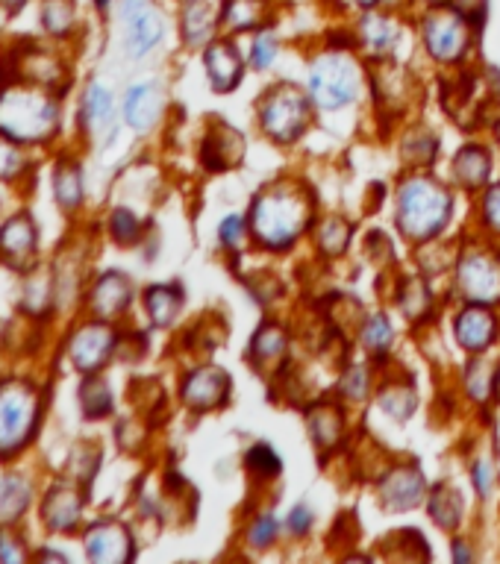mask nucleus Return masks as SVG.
<instances>
[{
    "label": "nucleus",
    "instance_id": "nucleus-1",
    "mask_svg": "<svg viewBox=\"0 0 500 564\" xmlns=\"http://www.w3.org/2000/svg\"><path fill=\"white\" fill-rule=\"evenodd\" d=\"M453 200L445 188L427 177L406 180L398 194V227L403 235L421 241L445 230Z\"/></svg>",
    "mask_w": 500,
    "mask_h": 564
},
{
    "label": "nucleus",
    "instance_id": "nucleus-34",
    "mask_svg": "<svg viewBox=\"0 0 500 564\" xmlns=\"http://www.w3.org/2000/svg\"><path fill=\"white\" fill-rule=\"evenodd\" d=\"M112 233H115V238H118L121 244L136 241V238H139V221L133 218V212L118 209V212L112 215Z\"/></svg>",
    "mask_w": 500,
    "mask_h": 564
},
{
    "label": "nucleus",
    "instance_id": "nucleus-37",
    "mask_svg": "<svg viewBox=\"0 0 500 564\" xmlns=\"http://www.w3.org/2000/svg\"><path fill=\"white\" fill-rule=\"evenodd\" d=\"M48 294H50V282L45 280V277L30 280L27 282V294H24V306H27L30 312H39V309L48 306Z\"/></svg>",
    "mask_w": 500,
    "mask_h": 564
},
{
    "label": "nucleus",
    "instance_id": "nucleus-31",
    "mask_svg": "<svg viewBox=\"0 0 500 564\" xmlns=\"http://www.w3.org/2000/svg\"><path fill=\"white\" fill-rule=\"evenodd\" d=\"M42 18H45V27L50 33H65L74 21V9H71L68 0H48Z\"/></svg>",
    "mask_w": 500,
    "mask_h": 564
},
{
    "label": "nucleus",
    "instance_id": "nucleus-20",
    "mask_svg": "<svg viewBox=\"0 0 500 564\" xmlns=\"http://www.w3.org/2000/svg\"><path fill=\"white\" fill-rule=\"evenodd\" d=\"M180 303H183L180 288H174V285H156V288H150L148 291L150 321H153L156 327H168V324L177 318Z\"/></svg>",
    "mask_w": 500,
    "mask_h": 564
},
{
    "label": "nucleus",
    "instance_id": "nucleus-4",
    "mask_svg": "<svg viewBox=\"0 0 500 564\" xmlns=\"http://www.w3.org/2000/svg\"><path fill=\"white\" fill-rule=\"evenodd\" d=\"M39 418V394L33 385L21 379H9L0 385V456H9L24 447L33 435Z\"/></svg>",
    "mask_w": 500,
    "mask_h": 564
},
{
    "label": "nucleus",
    "instance_id": "nucleus-44",
    "mask_svg": "<svg viewBox=\"0 0 500 564\" xmlns=\"http://www.w3.org/2000/svg\"><path fill=\"white\" fill-rule=\"evenodd\" d=\"M471 476H474V482H477V491L486 497V494H489V482H492V468H489V465H477Z\"/></svg>",
    "mask_w": 500,
    "mask_h": 564
},
{
    "label": "nucleus",
    "instance_id": "nucleus-15",
    "mask_svg": "<svg viewBox=\"0 0 500 564\" xmlns=\"http://www.w3.org/2000/svg\"><path fill=\"white\" fill-rule=\"evenodd\" d=\"M498 335V324L492 318L489 309H480V306H471L465 309L459 318H456V341L465 347V350H483L495 341Z\"/></svg>",
    "mask_w": 500,
    "mask_h": 564
},
{
    "label": "nucleus",
    "instance_id": "nucleus-38",
    "mask_svg": "<svg viewBox=\"0 0 500 564\" xmlns=\"http://www.w3.org/2000/svg\"><path fill=\"white\" fill-rule=\"evenodd\" d=\"M24 559H27V550H24L21 538L12 535V532H0V562L18 564Z\"/></svg>",
    "mask_w": 500,
    "mask_h": 564
},
{
    "label": "nucleus",
    "instance_id": "nucleus-33",
    "mask_svg": "<svg viewBox=\"0 0 500 564\" xmlns=\"http://www.w3.org/2000/svg\"><path fill=\"white\" fill-rule=\"evenodd\" d=\"M248 465L253 470H259V473L274 476V473L280 470V459H277V453H274L268 444H256V447L248 453Z\"/></svg>",
    "mask_w": 500,
    "mask_h": 564
},
{
    "label": "nucleus",
    "instance_id": "nucleus-45",
    "mask_svg": "<svg viewBox=\"0 0 500 564\" xmlns=\"http://www.w3.org/2000/svg\"><path fill=\"white\" fill-rule=\"evenodd\" d=\"M456 559H459V562H468V559H471V556H468V553H465V550H462V547H456Z\"/></svg>",
    "mask_w": 500,
    "mask_h": 564
},
{
    "label": "nucleus",
    "instance_id": "nucleus-3",
    "mask_svg": "<svg viewBox=\"0 0 500 564\" xmlns=\"http://www.w3.org/2000/svg\"><path fill=\"white\" fill-rule=\"evenodd\" d=\"M56 103L48 94L9 89L0 94V130L12 141H42L56 130Z\"/></svg>",
    "mask_w": 500,
    "mask_h": 564
},
{
    "label": "nucleus",
    "instance_id": "nucleus-41",
    "mask_svg": "<svg viewBox=\"0 0 500 564\" xmlns=\"http://www.w3.org/2000/svg\"><path fill=\"white\" fill-rule=\"evenodd\" d=\"M242 233H245L242 218H227V221L221 224V241H224L227 247H239V244H242Z\"/></svg>",
    "mask_w": 500,
    "mask_h": 564
},
{
    "label": "nucleus",
    "instance_id": "nucleus-48",
    "mask_svg": "<svg viewBox=\"0 0 500 564\" xmlns=\"http://www.w3.org/2000/svg\"><path fill=\"white\" fill-rule=\"evenodd\" d=\"M95 3H98V6H106V3H109V0H95Z\"/></svg>",
    "mask_w": 500,
    "mask_h": 564
},
{
    "label": "nucleus",
    "instance_id": "nucleus-40",
    "mask_svg": "<svg viewBox=\"0 0 500 564\" xmlns=\"http://www.w3.org/2000/svg\"><path fill=\"white\" fill-rule=\"evenodd\" d=\"M489 385H492V379H489L486 365H474L471 374H468V391H471L477 400H486V397H489Z\"/></svg>",
    "mask_w": 500,
    "mask_h": 564
},
{
    "label": "nucleus",
    "instance_id": "nucleus-30",
    "mask_svg": "<svg viewBox=\"0 0 500 564\" xmlns=\"http://www.w3.org/2000/svg\"><path fill=\"white\" fill-rule=\"evenodd\" d=\"M283 350H286V335H283V329L277 327H265L253 341V353L262 356V359H277Z\"/></svg>",
    "mask_w": 500,
    "mask_h": 564
},
{
    "label": "nucleus",
    "instance_id": "nucleus-12",
    "mask_svg": "<svg viewBox=\"0 0 500 564\" xmlns=\"http://www.w3.org/2000/svg\"><path fill=\"white\" fill-rule=\"evenodd\" d=\"M112 344H115L112 329L83 327L74 335V341H71V362H74L83 374H92V371H98L100 365L109 359Z\"/></svg>",
    "mask_w": 500,
    "mask_h": 564
},
{
    "label": "nucleus",
    "instance_id": "nucleus-8",
    "mask_svg": "<svg viewBox=\"0 0 500 564\" xmlns=\"http://www.w3.org/2000/svg\"><path fill=\"white\" fill-rule=\"evenodd\" d=\"M459 288L474 303L500 300V262L492 256H468L459 265Z\"/></svg>",
    "mask_w": 500,
    "mask_h": 564
},
{
    "label": "nucleus",
    "instance_id": "nucleus-23",
    "mask_svg": "<svg viewBox=\"0 0 500 564\" xmlns=\"http://www.w3.org/2000/svg\"><path fill=\"white\" fill-rule=\"evenodd\" d=\"M362 42H365V47L371 53H389L392 45H395V27H392V21L368 15L362 21Z\"/></svg>",
    "mask_w": 500,
    "mask_h": 564
},
{
    "label": "nucleus",
    "instance_id": "nucleus-28",
    "mask_svg": "<svg viewBox=\"0 0 500 564\" xmlns=\"http://www.w3.org/2000/svg\"><path fill=\"white\" fill-rule=\"evenodd\" d=\"M83 115H86V121H89L92 127H103V124L109 121V115H112V97H109V92H106L103 86H98V83L86 94Z\"/></svg>",
    "mask_w": 500,
    "mask_h": 564
},
{
    "label": "nucleus",
    "instance_id": "nucleus-16",
    "mask_svg": "<svg viewBox=\"0 0 500 564\" xmlns=\"http://www.w3.org/2000/svg\"><path fill=\"white\" fill-rule=\"evenodd\" d=\"M130 297H133V288H130L127 277L103 274L98 285H95V294H92V309L103 318H115V315H121L127 309Z\"/></svg>",
    "mask_w": 500,
    "mask_h": 564
},
{
    "label": "nucleus",
    "instance_id": "nucleus-27",
    "mask_svg": "<svg viewBox=\"0 0 500 564\" xmlns=\"http://www.w3.org/2000/svg\"><path fill=\"white\" fill-rule=\"evenodd\" d=\"M259 0H227L224 3V24L233 30H248L259 21Z\"/></svg>",
    "mask_w": 500,
    "mask_h": 564
},
{
    "label": "nucleus",
    "instance_id": "nucleus-47",
    "mask_svg": "<svg viewBox=\"0 0 500 564\" xmlns=\"http://www.w3.org/2000/svg\"><path fill=\"white\" fill-rule=\"evenodd\" d=\"M356 3H359V6H365V9H371V6H374V3H380V0H356Z\"/></svg>",
    "mask_w": 500,
    "mask_h": 564
},
{
    "label": "nucleus",
    "instance_id": "nucleus-22",
    "mask_svg": "<svg viewBox=\"0 0 500 564\" xmlns=\"http://www.w3.org/2000/svg\"><path fill=\"white\" fill-rule=\"evenodd\" d=\"M456 177L465 186H483L489 177V156L480 147H468L456 156Z\"/></svg>",
    "mask_w": 500,
    "mask_h": 564
},
{
    "label": "nucleus",
    "instance_id": "nucleus-24",
    "mask_svg": "<svg viewBox=\"0 0 500 564\" xmlns=\"http://www.w3.org/2000/svg\"><path fill=\"white\" fill-rule=\"evenodd\" d=\"M30 503V488L24 479H6L3 488H0V517L3 520H12L18 517Z\"/></svg>",
    "mask_w": 500,
    "mask_h": 564
},
{
    "label": "nucleus",
    "instance_id": "nucleus-49",
    "mask_svg": "<svg viewBox=\"0 0 500 564\" xmlns=\"http://www.w3.org/2000/svg\"><path fill=\"white\" fill-rule=\"evenodd\" d=\"M498 139H500V127H498Z\"/></svg>",
    "mask_w": 500,
    "mask_h": 564
},
{
    "label": "nucleus",
    "instance_id": "nucleus-7",
    "mask_svg": "<svg viewBox=\"0 0 500 564\" xmlns=\"http://www.w3.org/2000/svg\"><path fill=\"white\" fill-rule=\"evenodd\" d=\"M468 21L456 9H436L424 18V42L442 62H453L468 47Z\"/></svg>",
    "mask_w": 500,
    "mask_h": 564
},
{
    "label": "nucleus",
    "instance_id": "nucleus-13",
    "mask_svg": "<svg viewBox=\"0 0 500 564\" xmlns=\"http://www.w3.org/2000/svg\"><path fill=\"white\" fill-rule=\"evenodd\" d=\"M227 374L221 368H200L186 379L183 385V400L192 409H212L215 403H221L227 397Z\"/></svg>",
    "mask_w": 500,
    "mask_h": 564
},
{
    "label": "nucleus",
    "instance_id": "nucleus-11",
    "mask_svg": "<svg viewBox=\"0 0 500 564\" xmlns=\"http://www.w3.org/2000/svg\"><path fill=\"white\" fill-rule=\"evenodd\" d=\"M86 553L98 564H121L133 556V541L121 523H98L86 532Z\"/></svg>",
    "mask_w": 500,
    "mask_h": 564
},
{
    "label": "nucleus",
    "instance_id": "nucleus-6",
    "mask_svg": "<svg viewBox=\"0 0 500 564\" xmlns=\"http://www.w3.org/2000/svg\"><path fill=\"white\" fill-rule=\"evenodd\" d=\"M306 118H309V106H306L303 94H298L295 89L274 92L259 112L265 133L277 141L298 139L303 127H306Z\"/></svg>",
    "mask_w": 500,
    "mask_h": 564
},
{
    "label": "nucleus",
    "instance_id": "nucleus-36",
    "mask_svg": "<svg viewBox=\"0 0 500 564\" xmlns=\"http://www.w3.org/2000/svg\"><path fill=\"white\" fill-rule=\"evenodd\" d=\"M21 165H24V159H21L18 147L0 139V180H12L21 171Z\"/></svg>",
    "mask_w": 500,
    "mask_h": 564
},
{
    "label": "nucleus",
    "instance_id": "nucleus-18",
    "mask_svg": "<svg viewBox=\"0 0 500 564\" xmlns=\"http://www.w3.org/2000/svg\"><path fill=\"white\" fill-rule=\"evenodd\" d=\"M124 118L133 130H150L153 121L159 118V92L156 86L142 83V86H133L127 92L124 100Z\"/></svg>",
    "mask_w": 500,
    "mask_h": 564
},
{
    "label": "nucleus",
    "instance_id": "nucleus-26",
    "mask_svg": "<svg viewBox=\"0 0 500 564\" xmlns=\"http://www.w3.org/2000/svg\"><path fill=\"white\" fill-rule=\"evenodd\" d=\"M80 397H83V412L89 418H103L112 409V394L100 379H86L80 388Z\"/></svg>",
    "mask_w": 500,
    "mask_h": 564
},
{
    "label": "nucleus",
    "instance_id": "nucleus-5",
    "mask_svg": "<svg viewBox=\"0 0 500 564\" xmlns=\"http://www.w3.org/2000/svg\"><path fill=\"white\" fill-rule=\"evenodd\" d=\"M359 94V74L345 56H321L309 71V97L321 109H342Z\"/></svg>",
    "mask_w": 500,
    "mask_h": 564
},
{
    "label": "nucleus",
    "instance_id": "nucleus-42",
    "mask_svg": "<svg viewBox=\"0 0 500 564\" xmlns=\"http://www.w3.org/2000/svg\"><path fill=\"white\" fill-rule=\"evenodd\" d=\"M483 212H486L489 227L500 233V186H495L489 194H486V206H483Z\"/></svg>",
    "mask_w": 500,
    "mask_h": 564
},
{
    "label": "nucleus",
    "instance_id": "nucleus-29",
    "mask_svg": "<svg viewBox=\"0 0 500 564\" xmlns=\"http://www.w3.org/2000/svg\"><path fill=\"white\" fill-rule=\"evenodd\" d=\"M430 512L436 517V523H442V526H456L459 523V515H462V503H459V497H456V491H436L433 497H430Z\"/></svg>",
    "mask_w": 500,
    "mask_h": 564
},
{
    "label": "nucleus",
    "instance_id": "nucleus-35",
    "mask_svg": "<svg viewBox=\"0 0 500 564\" xmlns=\"http://www.w3.org/2000/svg\"><path fill=\"white\" fill-rule=\"evenodd\" d=\"M392 341V329H389V321L386 318H374L368 329H365V344L374 350V353H383Z\"/></svg>",
    "mask_w": 500,
    "mask_h": 564
},
{
    "label": "nucleus",
    "instance_id": "nucleus-10",
    "mask_svg": "<svg viewBox=\"0 0 500 564\" xmlns=\"http://www.w3.org/2000/svg\"><path fill=\"white\" fill-rule=\"evenodd\" d=\"M0 259L18 271L36 262V227L27 215H15L0 230Z\"/></svg>",
    "mask_w": 500,
    "mask_h": 564
},
{
    "label": "nucleus",
    "instance_id": "nucleus-17",
    "mask_svg": "<svg viewBox=\"0 0 500 564\" xmlns=\"http://www.w3.org/2000/svg\"><path fill=\"white\" fill-rule=\"evenodd\" d=\"M424 497V479L418 470H398L383 482V503L389 509H412Z\"/></svg>",
    "mask_w": 500,
    "mask_h": 564
},
{
    "label": "nucleus",
    "instance_id": "nucleus-25",
    "mask_svg": "<svg viewBox=\"0 0 500 564\" xmlns=\"http://www.w3.org/2000/svg\"><path fill=\"white\" fill-rule=\"evenodd\" d=\"M53 186H56V200L62 203V206H77L80 203V197H83V183H80V171L71 165V162H65V165H59V171H56V180H53Z\"/></svg>",
    "mask_w": 500,
    "mask_h": 564
},
{
    "label": "nucleus",
    "instance_id": "nucleus-14",
    "mask_svg": "<svg viewBox=\"0 0 500 564\" xmlns=\"http://www.w3.org/2000/svg\"><path fill=\"white\" fill-rule=\"evenodd\" d=\"M206 74L215 92H230L242 80V56L233 45H209L206 50Z\"/></svg>",
    "mask_w": 500,
    "mask_h": 564
},
{
    "label": "nucleus",
    "instance_id": "nucleus-21",
    "mask_svg": "<svg viewBox=\"0 0 500 564\" xmlns=\"http://www.w3.org/2000/svg\"><path fill=\"white\" fill-rule=\"evenodd\" d=\"M212 9L206 0H189L183 9V36L189 45H203L212 33Z\"/></svg>",
    "mask_w": 500,
    "mask_h": 564
},
{
    "label": "nucleus",
    "instance_id": "nucleus-39",
    "mask_svg": "<svg viewBox=\"0 0 500 564\" xmlns=\"http://www.w3.org/2000/svg\"><path fill=\"white\" fill-rule=\"evenodd\" d=\"M274 532H277V523H274V517H259L256 523H253V529H250V544L253 547H265V544H271L274 541Z\"/></svg>",
    "mask_w": 500,
    "mask_h": 564
},
{
    "label": "nucleus",
    "instance_id": "nucleus-32",
    "mask_svg": "<svg viewBox=\"0 0 500 564\" xmlns=\"http://www.w3.org/2000/svg\"><path fill=\"white\" fill-rule=\"evenodd\" d=\"M274 56H277V39H274L271 33H259L256 42H253V56H250L253 68H256V71H265V68L274 62Z\"/></svg>",
    "mask_w": 500,
    "mask_h": 564
},
{
    "label": "nucleus",
    "instance_id": "nucleus-2",
    "mask_svg": "<svg viewBox=\"0 0 500 564\" xmlns=\"http://www.w3.org/2000/svg\"><path fill=\"white\" fill-rule=\"evenodd\" d=\"M306 200L292 188H271L253 203V235L265 247H286L306 227Z\"/></svg>",
    "mask_w": 500,
    "mask_h": 564
},
{
    "label": "nucleus",
    "instance_id": "nucleus-46",
    "mask_svg": "<svg viewBox=\"0 0 500 564\" xmlns=\"http://www.w3.org/2000/svg\"><path fill=\"white\" fill-rule=\"evenodd\" d=\"M0 3H6V6H9V9H18V6H21V3H24V0H0Z\"/></svg>",
    "mask_w": 500,
    "mask_h": 564
},
{
    "label": "nucleus",
    "instance_id": "nucleus-43",
    "mask_svg": "<svg viewBox=\"0 0 500 564\" xmlns=\"http://www.w3.org/2000/svg\"><path fill=\"white\" fill-rule=\"evenodd\" d=\"M289 526H292V532H298L303 535L309 526H312V512L306 509V506H298V509H292V515H289Z\"/></svg>",
    "mask_w": 500,
    "mask_h": 564
},
{
    "label": "nucleus",
    "instance_id": "nucleus-19",
    "mask_svg": "<svg viewBox=\"0 0 500 564\" xmlns=\"http://www.w3.org/2000/svg\"><path fill=\"white\" fill-rule=\"evenodd\" d=\"M80 494L68 485H59L48 494V503H45V517H48L50 529H71L77 520H80Z\"/></svg>",
    "mask_w": 500,
    "mask_h": 564
},
{
    "label": "nucleus",
    "instance_id": "nucleus-9",
    "mask_svg": "<svg viewBox=\"0 0 500 564\" xmlns=\"http://www.w3.org/2000/svg\"><path fill=\"white\" fill-rule=\"evenodd\" d=\"M124 24H127V47L133 56H145L150 47L162 39V18L150 0H127L124 9Z\"/></svg>",
    "mask_w": 500,
    "mask_h": 564
}]
</instances>
